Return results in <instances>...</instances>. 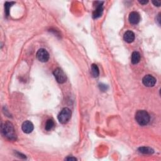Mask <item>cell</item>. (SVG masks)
<instances>
[{
	"label": "cell",
	"instance_id": "obj_1",
	"mask_svg": "<svg viewBox=\"0 0 161 161\" xmlns=\"http://www.w3.org/2000/svg\"><path fill=\"white\" fill-rule=\"evenodd\" d=\"M1 133L6 139L10 140H16L17 135L13 124L9 121L1 125Z\"/></svg>",
	"mask_w": 161,
	"mask_h": 161
},
{
	"label": "cell",
	"instance_id": "obj_2",
	"mask_svg": "<svg viewBox=\"0 0 161 161\" xmlns=\"http://www.w3.org/2000/svg\"><path fill=\"white\" fill-rule=\"evenodd\" d=\"M135 120L141 126H145L150 121V115L145 110H139L135 113Z\"/></svg>",
	"mask_w": 161,
	"mask_h": 161
},
{
	"label": "cell",
	"instance_id": "obj_3",
	"mask_svg": "<svg viewBox=\"0 0 161 161\" xmlns=\"http://www.w3.org/2000/svg\"><path fill=\"white\" fill-rule=\"evenodd\" d=\"M72 112L68 108H64L62 109L58 115V120L62 124H66L68 122L71 118Z\"/></svg>",
	"mask_w": 161,
	"mask_h": 161
},
{
	"label": "cell",
	"instance_id": "obj_4",
	"mask_svg": "<svg viewBox=\"0 0 161 161\" xmlns=\"http://www.w3.org/2000/svg\"><path fill=\"white\" fill-rule=\"evenodd\" d=\"M53 74L56 81L59 83L63 84L66 81L67 77L66 74L61 68H57L55 69Z\"/></svg>",
	"mask_w": 161,
	"mask_h": 161
},
{
	"label": "cell",
	"instance_id": "obj_5",
	"mask_svg": "<svg viewBox=\"0 0 161 161\" xmlns=\"http://www.w3.org/2000/svg\"><path fill=\"white\" fill-rule=\"evenodd\" d=\"M37 59L42 62H46L49 59V54L44 49H39L36 54Z\"/></svg>",
	"mask_w": 161,
	"mask_h": 161
},
{
	"label": "cell",
	"instance_id": "obj_6",
	"mask_svg": "<svg viewBox=\"0 0 161 161\" xmlns=\"http://www.w3.org/2000/svg\"><path fill=\"white\" fill-rule=\"evenodd\" d=\"M142 82L145 86L151 88L155 86L156 83V79L154 76L148 74V75H146L142 79Z\"/></svg>",
	"mask_w": 161,
	"mask_h": 161
},
{
	"label": "cell",
	"instance_id": "obj_7",
	"mask_svg": "<svg viewBox=\"0 0 161 161\" xmlns=\"http://www.w3.org/2000/svg\"><path fill=\"white\" fill-rule=\"evenodd\" d=\"M22 129L23 132L25 133H30L32 132L34 129V126L33 123L31 122L30 121L26 120L23 123L22 125Z\"/></svg>",
	"mask_w": 161,
	"mask_h": 161
},
{
	"label": "cell",
	"instance_id": "obj_8",
	"mask_svg": "<svg viewBox=\"0 0 161 161\" xmlns=\"http://www.w3.org/2000/svg\"><path fill=\"white\" fill-rule=\"evenodd\" d=\"M129 22L133 25L138 24L140 20V15L136 12V11H133L129 15L128 17Z\"/></svg>",
	"mask_w": 161,
	"mask_h": 161
},
{
	"label": "cell",
	"instance_id": "obj_9",
	"mask_svg": "<svg viewBox=\"0 0 161 161\" xmlns=\"http://www.w3.org/2000/svg\"><path fill=\"white\" fill-rule=\"evenodd\" d=\"M103 2H100L99 5H96V10L93 11V17L94 18H98L100 17L103 12Z\"/></svg>",
	"mask_w": 161,
	"mask_h": 161
},
{
	"label": "cell",
	"instance_id": "obj_10",
	"mask_svg": "<svg viewBox=\"0 0 161 161\" xmlns=\"http://www.w3.org/2000/svg\"><path fill=\"white\" fill-rule=\"evenodd\" d=\"M135 37V34L132 31H127L123 35L124 40L128 44H130V43L134 41Z\"/></svg>",
	"mask_w": 161,
	"mask_h": 161
},
{
	"label": "cell",
	"instance_id": "obj_11",
	"mask_svg": "<svg viewBox=\"0 0 161 161\" xmlns=\"http://www.w3.org/2000/svg\"><path fill=\"white\" fill-rule=\"evenodd\" d=\"M140 61V54L139 52L135 51L132 54V58L131 61L133 64H138Z\"/></svg>",
	"mask_w": 161,
	"mask_h": 161
},
{
	"label": "cell",
	"instance_id": "obj_12",
	"mask_svg": "<svg viewBox=\"0 0 161 161\" xmlns=\"http://www.w3.org/2000/svg\"><path fill=\"white\" fill-rule=\"evenodd\" d=\"M138 151L141 154H152L154 151L152 148L148 147H142L139 148Z\"/></svg>",
	"mask_w": 161,
	"mask_h": 161
},
{
	"label": "cell",
	"instance_id": "obj_13",
	"mask_svg": "<svg viewBox=\"0 0 161 161\" xmlns=\"http://www.w3.org/2000/svg\"><path fill=\"white\" fill-rule=\"evenodd\" d=\"M91 75L94 77H97L98 76H99L100 70H99V68H98V67L96 64H93L91 65Z\"/></svg>",
	"mask_w": 161,
	"mask_h": 161
},
{
	"label": "cell",
	"instance_id": "obj_14",
	"mask_svg": "<svg viewBox=\"0 0 161 161\" xmlns=\"http://www.w3.org/2000/svg\"><path fill=\"white\" fill-rule=\"evenodd\" d=\"M54 122L52 120L49 119L47 120L46 123H45V129L47 131H50L54 127Z\"/></svg>",
	"mask_w": 161,
	"mask_h": 161
},
{
	"label": "cell",
	"instance_id": "obj_15",
	"mask_svg": "<svg viewBox=\"0 0 161 161\" xmlns=\"http://www.w3.org/2000/svg\"><path fill=\"white\" fill-rule=\"evenodd\" d=\"M14 2H6L5 5V13L6 16H8L10 14V7L12 6V5H14Z\"/></svg>",
	"mask_w": 161,
	"mask_h": 161
},
{
	"label": "cell",
	"instance_id": "obj_16",
	"mask_svg": "<svg viewBox=\"0 0 161 161\" xmlns=\"http://www.w3.org/2000/svg\"><path fill=\"white\" fill-rule=\"evenodd\" d=\"M100 88L101 90H102V91H107V85H105V84H100Z\"/></svg>",
	"mask_w": 161,
	"mask_h": 161
},
{
	"label": "cell",
	"instance_id": "obj_17",
	"mask_svg": "<svg viewBox=\"0 0 161 161\" xmlns=\"http://www.w3.org/2000/svg\"><path fill=\"white\" fill-rule=\"evenodd\" d=\"M152 3L154 4L155 6H158V7L160 6V4H161L160 1H152Z\"/></svg>",
	"mask_w": 161,
	"mask_h": 161
},
{
	"label": "cell",
	"instance_id": "obj_18",
	"mask_svg": "<svg viewBox=\"0 0 161 161\" xmlns=\"http://www.w3.org/2000/svg\"><path fill=\"white\" fill-rule=\"evenodd\" d=\"M139 2L142 5H146L147 3H148V0H139Z\"/></svg>",
	"mask_w": 161,
	"mask_h": 161
},
{
	"label": "cell",
	"instance_id": "obj_19",
	"mask_svg": "<svg viewBox=\"0 0 161 161\" xmlns=\"http://www.w3.org/2000/svg\"><path fill=\"white\" fill-rule=\"evenodd\" d=\"M65 160H77V159L75 158H72V157H68L65 159Z\"/></svg>",
	"mask_w": 161,
	"mask_h": 161
},
{
	"label": "cell",
	"instance_id": "obj_20",
	"mask_svg": "<svg viewBox=\"0 0 161 161\" xmlns=\"http://www.w3.org/2000/svg\"><path fill=\"white\" fill-rule=\"evenodd\" d=\"M160 13H159V15H158V22H159V25H160Z\"/></svg>",
	"mask_w": 161,
	"mask_h": 161
}]
</instances>
